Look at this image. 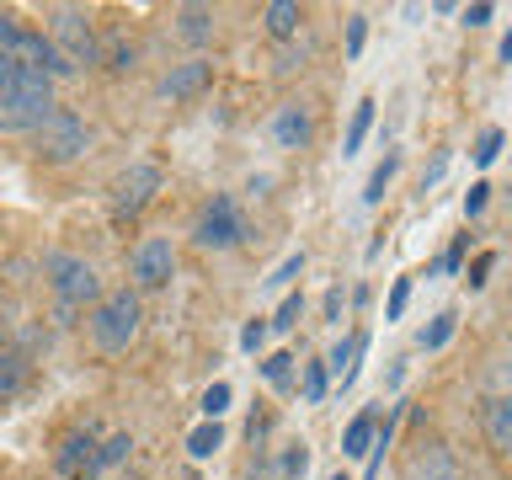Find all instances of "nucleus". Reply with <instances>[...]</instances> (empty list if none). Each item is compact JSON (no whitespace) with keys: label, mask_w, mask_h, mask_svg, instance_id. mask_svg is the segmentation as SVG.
I'll return each mask as SVG.
<instances>
[{"label":"nucleus","mask_w":512,"mask_h":480,"mask_svg":"<svg viewBox=\"0 0 512 480\" xmlns=\"http://www.w3.org/2000/svg\"><path fill=\"white\" fill-rule=\"evenodd\" d=\"M128 272H134V294H155L176 278V246L166 235H144L128 256Z\"/></svg>","instance_id":"obj_9"},{"label":"nucleus","mask_w":512,"mask_h":480,"mask_svg":"<svg viewBox=\"0 0 512 480\" xmlns=\"http://www.w3.org/2000/svg\"><path fill=\"white\" fill-rule=\"evenodd\" d=\"M502 59L512 64V32H507V38H502Z\"/></svg>","instance_id":"obj_44"},{"label":"nucleus","mask_w":512,"mask_h":480,"mask_svg":"<svg viewBox=\"0 0 512 480\" xmlns=\"http://www.w3.org/2000/svg\"><path fill=\"white\" fill-rule=\"evenodd\" d=\"M342 315H347V294H342V288H326V320H331V326H342Z\"/></svg>","instance_id":"obj_38"},{"label":"nucleus","mask_w":512,"mask_h":480,"mask_svg":"<svg viewBox=\"0 0 512 480\" xmlns=\"http://www.w3.org/2000/svg\"><path fill=\"white\" fill-rule=\"evenodd\" d=\"M374 427H379V416H374V411L352 416L347 432H342V459H363L368 448H374Z\"/></svg>","instance_id":"obj_19"},{"label":"nucleus","mask_w":512,"mask_h":480,"mask_svg":"<svg viewBox=\"0 0 512 480\" xmlns=\"http://www.w3.org/2000/svg\"><path fill=\"white\" fill-rule=\"evenodd\" d=\"M443 171H448V150H438V155H432V166L422 171V192H427V187H438V182H443Z\"/></svg>","instance_id":"obj_40"},{"label":"nucleus","mask_w":512,"mask_h":480,"mask_svg":"<svg viewBox=\"0 0 512 480\" xmlns=\"http://www.w3.org/2000/svg\"><path fill=\"white\" fill-rule=\"evenodd\" d=\"M480 432L491 454H512V363H491L480 379Z\"/></svg>","instance_id":"obj_6"},{"label":"nucleus","mask_w":512,"mask_h":480,"mask_svg":"<svg viewBox=\"0 0 512 480\" xmlns=\"http://www.w3.org/2000/svg\"><path fill=\"white\" fill-rule=\"evenodd\" d=\"M406 299H411V278H395L390 304H384V320H400V315H406Z\"/></svg>","instance_id":"obj_35"},{"label":"nucleus","mask_w":512,"mask_h":480,"mask_svg":"<svg viewBox=\"0 0 512 480\" xmlns=\"http://www.w3.org/2000/svg\"><path fill=\"white\" fill-rule=\"evenodd\" d=\"M208 80H214V64H208V59H187V64H176V70L160 80V91H166L171 102H187V96H198Z\"/></svg>","instance_id":"obj_15"},{"label":"nucleus","mask_w":512,"mask_h":480,"mask_svg":"<svg viewBox=\"0 0 512 480\" xmlns=\"http://www.w3.org/2000/svg\"><path fill=\"white\" fill-rule=\"evenodd\" d=\"M304 320V294H283V304H278V315L267 320V331H294Z\"/></svg>","instance_id":"obj_29"},{"label":"nucleus","mask_w":512,"mask_h":480,"mask_svg":"<svg viewBox=\"0 0 512 480\" xmlns=\"http://www.w3.org/2000/svg\"><path fill=\"white\" fill-rule=\"evenodd\" d=\"M326 390H331V374H326V363H304L299 395H304V400H326Z\"/></svg>","instance_id":"obj_30"},{"label":"nucleus","mask_w":512,"mask_h":480,"mask_svg":"<svg viewBox=\"0 0 512 480\" xmlns=\"http://www.w3.org/2000/svg\"><path fill=\"white\" fill-rule=\"evenodd\" d=\"M6 54L22 64V70H38V75H48V80H70V75H75V70H70V59H64L59 48L48 43L38 27H27V22L16 27V38H11Z\"/></svg>","instance_id":"obj_10"},{"label":"nucleus","mask_w":512,"mask_h":480,"mask_svg":"<svg viewBox=\"0 0 512 480\" xmlns=\"http://www.w3.org/2000/svg\"><path fill=\"white\" fill-rule=\"evenodd\" d=\"M262 379L272 384V390H288V384H294V358H288V352H272V358H262Z\"/></svg>","instance_id":"obj_28"},{"label":"nucleus","mask_w":512,"mask_h":480,"mask_svg":"<svg viewBox=\"0 0 512 480\" xmlns=\"http://www.w3.org/2000/svg\"><path fill=\"white\" fill-rule=\"evenodd\" d=\"M262 27H267V38H299V27H304V6L299 0H272V6H262Z\"/></svg>","instance_id":"obj_16"},{"label":"nucleus","mask_w":512,"mask_h":480,"mask_svg":"<svg viewBox=\"0 0 512 480\" xmlns=\"http://www.w3.org/2000/svg\"><path fill=\"white\" fill-rule=\"evenodd\" d=\"M230 384H224V379H214V384H208V390H203V400H198V406H203V422H219V416L224 411H230Z\"/></svg>","instance_id":"obj_27"},{"label":"nucleus","mask_w":512,"mask_h":480,"mask_svg":"<svg viewBox=\"0 0 512 480\" xmlns=\"http://www.w3.org/2000/svg\"><path fill=\"white\" fill-rule=\"evenodd\" d=\"M491 203V187L486 182H470V192H464V219H480Z\"/></svg>","instance_id":"obj_34"},{"label":"nucleus","mask_w":512,"mask_h":480,"mask_svg":"<svg viewBox=\"0 0 512 480\" xmlns=\"http://www.w3.org/2000/svg\"><path fill=\"white\" fill-rule=\"evenodd\" d=\"M134 454V438L128 432H112V438L96 443V464H91V475H107V470H118V464Z\"/></svg>","instance_id":"obj_20"},{"label":"nucleus","mask_w":512,"mask_h":480,"mask_svg":"<svg viewBox=\"0 0 512 480\" xmlns=\"http://www.w3.org/2000/svg\"><path fill=\"white\" fill-rule=\"evenodd\" d=\"M491 267H496V251H480L475 262H470V288H486V278H491Z\"/></svg>","instance_id":"obj_37"},{"label":"nucleus","mask_w":512,"mask_h":480,"mask_svg":"<svg viewBox=\"0 0 512 480\" xmlns=\"http://www.w3.org/2000/svg\"><path fill=\"white\" fill-rule=\"evenodd\" d=\"M48 43L70 59L75 75L91 70V64H102V38H96V22H91L86 6H54L48 11Z\"/></svg>","instance_id":"obj_4"},{"label":"nucleus","mask_w":512,"mask_h":480,"mask_svg":"<svg viewBox=\"0 0 512 480\" xmlns=\"http://www.w3.org/2000/svg\"><path fill=\"white\" fill-rule=\"evenodd\" d=\"M219 448H224V427L219 422H198V427L187 432V454L192 459H214Z\"/></svg>","instance_id":"obj_23"},{"label":"nucleus","mask_w":512,"mask_h":480,"mask_svg":"<svg viewBox=\"0 0 512 480\" xmlns=\"http://www.w3.org/2000/svg\"><path fill=\"white\" fill-rule=\"evenodd\" d=\"M400 480H459V464H454V454H448V443L422 438L406 454V464H400Z\"/></svg>","instance_id":"obj_11"},{"label":"nucleus","mask_w":512,"mask_h":480,"mask_svg":"<svg viewBox=\"0 0 512 480\" xmlns=\"http://www.w3.org/2000/svg\"><path fill=\"white\" fill-rule=\"evenodd\" d=\"M363 347H368V336L363 331H352V336H342V342L331 347V358H326V374H336V390H352L358 384V358H363Z\"/></svg>","instance_id":"obj_14"},{"label":"nucleus","mask_w":512,"mask_h":480,"mask_svg":"<svg viewBox=\"0 0 512 480\" xmlns=\"http://www.w3.org/2000/svg\"><path fill=\"white\" fill-rule=\"evenodd\" d=\"M262 342H267V320H262V315H251V320H246V331H240V347L256 352Z\"/></svg>","instance_id":"obj_36"},{"label":"nucleus","mask_w":512,"mask_h":480,"mask_svg":"<svg viewBox=\"0 0 512 480\" xmlns=\"http://www.w3.org/2000/svg\"><path fill=\"white\" fill-rule=\"evenodd\" d=\"M16 27H22V22H16L11 11H0V54H6V48H11V38H16Z\"/></svg>","instance_id":"obj_43"},{"label":"nucleus","mask_w":512,"mask_h":480,"mask_svg":"<svg viewBox=\"0 0 512 480\" xmlns=\"http://www.w3.org/2000/svg\"><path fill=\"white\" fill-rule=\"evenodd\" d=\"M502 144H507V134H502V128H496V123H491L486 134L475 139V150H470V155H475V166H491V160L502 155Z\"/></svg>","instance_id":"obj_31"},{"label":"nucleus","mask_w":512,"mask_h":480,"mask_svg":"<svg viewBox=\"0 0 512 480\" xmlns=\"http://www.w3.org/2000/svg\"><path fill=\"white\" fill-rule=\"evenodd\" d=\"M96 427L86 422V427H70L59 438V454H54V470L59 475H70V480H91V464H96Z\"/></svg>","instance_id":"obj_12"},{"label":"nucleus","mask_w":512,"mask_h":480,"mask_svg":"<svg viewBox=\"0 0 512 480\" xmlns=\"http://www.w3.org/2000/svg\"><path fill=\"white\" fill-rule=\"evenodd\" d=\"M395 171H400V150H390V155H384V160H379V166H374V171H368V187H363V203H379V198H384V187H390V182H395Z\"/></svg>","instance_id":"obj_24"},{"label":"nucleus","mask_w":512,"mask_h":480,"mask_svg":"<svg viewBox=\"0 0 512 480\" xmlns=\"http://www.w3.org/2000/svg\"><path fill=\"white\" fill-rule=\"evenodd\" d=\"M374 96H363L358 107H352V123H347V139H342V155H358L363 150V139H368V128H374Z\"/></svg>","instance_id":"obj_21"},{"label":"nucleus","mask_w":512,"mask_h":480,"mask_svg":"<svg viewBox=\"0 0 512 480\" xmlns=\"http://www.w3.org/2000/svg\"><path fill=\"white\" fill-rule=\"evenodd\" d=\"M86 144H91V128L75 107H54L38 128H32V150H38L43 166H70V160L86 155Z\"/></svg>","instance_id":"obj_5"},{"label":"nucleus","mask_w":512,"mask_h":480,"mask_svg":"<svg viewBox=\"0 0 512 480\" xmlns=\"http://www.w3.org/2000/svg\"><path fill=\"white\" fill-rule=\"evenodd\" d=\"M139 326H144V299L134 294V288H112V294H102L86 315V331L102 352H128Z\"/></svg>","instance_id":"obj_1"},{"label":"nucleus","mask_w":512,"mask_h":480,"mask_svg":"<svg viewBox=\"0 0 512 480\" xmlns=\"http://www.w3.org/2000/svg\"><path fill=\"white\" fill-rule=\"evenodd\" d=\"M459 16H464V27H486V22H491V6L480 0V6H464Z\"/></svg>","instance_id":"obj_42"},{"label":"nucleus","mask_w":512,"mask_h":480,"mask_svg":"<svg viewBox=\"0 0 512 480\" xmlns=\"http://www.w3.org/2000/svg\"><path fill=\"white\" fill-rule=\"evenodd\" d=\"M102 70H112V75L134 70V43H128V32H107L102 38Z\"/></svg>","instance_id":"obj_22"},{"label":"nucleus","mask_w":512,"mask_h":480,"mask_svg":"<svg viewBox=\"0 0 512 480\" xmlns=\"http://www.w3.org/2000/svg\"><path fill=\"white\" fill-rule=\"evenodd\" d=\"M454 331H459V315H454V310H443L422 336H416V342H422V352H438V347H448V336H454Z\"/></svg>","instance_id":"obj_25"},{"label":"nucleus","mask_w":512,"mask_h":480,"mask_svg":"<svg viewBox=\"0 0 512 480\" xmlns=\"http://www.w3.org/2000/svg\"><path fill=\"white\" fill-rule=\"evenodd\" d=\"M299 272H304V251H294V256H283V262H278V272H272V288H288V283H294L299 278Z\"/></svg>","instance_id":"obj_33"},{"label":"nucleus","mask_w":512,"mask_h":480,"mask_svg":"<svg viewBox=\"0 0 512 480\" xmlns=\"http://www.w3.org/2000/svg\"><path fill=\"white\" fill-rule=\"evenodd\" d=\"M43 278H48V288H54V299H59L64 315H75V310H86V304L102 299V278H96V267L86 262V256H75V251H48L43 256Z\"/></svg>","instance_id":"obj_3"},{"label":"nucleus","mask_w":512,"mask_h":480,"mask_svg":"<svg viewBox=\"0 0 512 480\" xmlns=\"http://www.w3.org/2000/svg\"><path fill=\"white\" fill-rule=\"evenodd\" d=\"M192 240H198L203 251H235L251 240V224H246V214H240V203L230 192H214V198L203 203L198 224H192Z\"/></svg>","instance_id":"obj_7"},{"label":"nucleus","mask_w":512,"mask_h":480,"mask_svg":"<svg viewBox=\"0 0 512 480\" xmlns=\"http://www.w3.org/2000/svg\"><path fill=\"white\" fill-rule=\"evenodd\" d=\"M464 251H470V235H459L454 246L443 251V272H459V267H464Z\"/></svg>","instance_id":"obj_39"},{"label":"nucleus","mask_w":512,"mask_h":480,"mask_svg":"<svg viewBox=\"0 0 512 480\" xmlns=\"http://www.w3.org/2000/svg\"><path fill=\"white\" fill-rule=\"evenodd\" d=\"M160 187H166V171H160L155 160H134V166L112 182V219H118V224L139 219L144 208L160 198Z\"/></svg>","instance_id":"obj_8"},{"label":"nucleus","mask_w":512,"mask_h":480,"mask_svg":"<svg viewBox=\"0 0 512 480\" xmlns=\"http://www.w3.org/2000/svg\"><path fill=\"white\" fill-rule=\"evenodd\" d=\"M363 43H368V16L352 11V16H347V59H358Z\"/></svg>","instance_id":"obj_32"},{"label":"nucleus","mask_w":512,"mask_h":480,"mask_svg":"<svg viewBox=\"0 0 512 480\" xmlns=\"http://www.w3.org/2000/svg\"><path fill=\"white\" fill-rule=\"evenodd\" d=\"M176 32L187 43H208L214 38V6H176Z\"/></svg>","instance_id":"obj_18"},{"label":"nucleus","mask_w":512,"mask_h":480,"mask_svg":"<svg viewBox=\"0 0 512 480\" xmlns=\"http://www.w3.org/2000/svg\"><path fill=\"white\" fill-rule=\"evenodd\" d=\"M331 480H347V475H342V470H336V475H331Z\"/></svg>","instance_id":"obj_45"},{"label":"nucleus","mask_w":512,"mask_h":480,"mask_svg":"<svg viewBox=\"0 0 512 480\" xmlns=\"http://www.w3.org/2000/svg\"><path fill=\"white\" fill-rule=\"evenodd\" d=\"M304 470H310V443H288L278 459V480H304Z\"/></svg>","instance_id":"obj_26"},{"label":"nucleus","mask_w":512,"mask_h":480,"mask_svg":"<svg viewBox=\"0 0 512 480\" xmlns=\"http://www.w3.org/2000/svg\"><path fill=\"white\" fill-rule=\"evenodd\" d=\"M27 379H32V358H27V352H16V347H6V352H0V400L22 395Z\"/></svg>","instance_id":"obj_17"},{"label":"nucleus","mask_w":512,"mask_h":480,"mask_svg":"<svg viewBox=\"0 0 512 480\" xmlns=\"http://www.w3.org/2000/svg\"><path fill=\"white\" fill-rule=\"evenodd\" d=\"M16 70H22V64H16L11 54H0V96H6V91L16 86Z\"/></svg>","instance_id":"obj_41"},{"label":"nucleus","mask_w":512,"mask_h":480,"mask_svg":"<svg viewBox=\"0 0 512 480\" xmlns=\"http://www.w3.org/2000/svg\"><path fill=\"white\" fill-rule=\"evenodd\" d=\"M272 139H278V150H304L315 139V112L304 102H283L272 112Z\"/></svg>","instance_id":"obj_13"},{"label":"nucleus","mask_w":512,"mask_h":480,"mask_svg":"<svg viewBox=\"0 0 512 480\" xmlns=\"http://www.w3.org/2000/svg\"><path fill=\"white\" fill-rule=\"evenodd\" d=\"M54 107V80L38 70H16V86L0 96V134H32Z\"/></svg>","instance_id":"obj_2"}]
</instances>
